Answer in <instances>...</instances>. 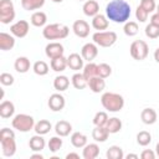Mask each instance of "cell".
Listing matches in <instances>:
<instances>
[{
    "label": "cell",
    "mask_w": 159,
    "mask_h": 159,
    "mask_svg": "<svg viewBox=\"0 0 159 159\" xmlns=\"http://www.w3.org/2000/svg\"><path fill=\"white\" fill-rule=\"evenodd\" d=\"M106 16L116 24H125L130 17V5L125 0H112L106 5Z\"/></svg>",
    "instance_id": "obj_1"
},
{
    "label": "cell",
    "mask_w": 159,
    "mask_h": 159,
    "mask_svg": "<svg viewBox=\"0 0 159 159\" xmlns=\"http://www.w3.org/2000/svg\"><path fill=\"white\" fill-rule=\"evenodd\" d=\"M101 103L108 112H119L124 107V98L122 94L116 92H104L101 96Z\"/></svg>",
    "instance_id": "obj_2"
},
{
    "label": "cell",
    "mask_w": 159,
    "mask_h": 159,
    "mask_svg": "<svg viewBox=\"0 0 159 159\" xmlns=\"http://www.w3.org/2000/svg\"><path fill=\"white\" fill-rule=\"evenodd\" d=\"M70 34L68 26L65 24H50L46 25L42 30V35L46 40H62L66 39Z\"/></svg>",
    "instance_id": "obj_3"
},
{
    "label": "cell",
    "mask_w": 159,
    "mask_h": 159,
    "mask_svg": "<svg viewBox=\"0 0 159 159\" xmlns=\"http://www.w3.org/2000/svg\"><path fill=\"white\" fill-rule=\"evenodd\" d=\"M11 125H12L14 129H16V130H19L21 133H27L31 129H34L35 119H34L32 116H29V114H25V113H20V114H16L12 118Z\"/></svg>",
    "instance_id": "obj_4"
},
{
    "label": "cell",
    "mask_w": 159,
    "mask_h": 159,
    "mask_svg": "<svg viewBox=\"0 0 159 159\" xmlns=\"http://www.w3.org/2000/svg\"><path fill=\"white\" fill-rule=\"evenodd\" d=\"M92 40L97 46L111 47L117 41V34L114 31H97L92 35Z\"/></svg>",
    "instance_id": "obj_5"
},
{
    "label": "cell",
    "mask_w": 159,
    "mask_h": 159,
    "mask_svg": "<svg viewBox=\"0 0 159 159\" xmlns=\"http://www.w3.org/2000/svg\"><path fill=\"white\" fill-rule=\"evenodd\" d=\"M130 56L137 61H143L149 53V46L144 40H135L130 43L129 47Z\"/></svg>",
    "instance_id": "obj_6"
},
{
    "label": "cell",
    "mask_w": 159,
    "mask_h": 159,
    "mask_svg": "<svg viewBox=\"0 0 159 159\" xmlns=\"http://www.w3.org/2000/svg\"><path fill=\"white\" fill-rule=\"evenodd\" d=\"M15 19V7L11 0H0V22L10 24Z\"/></svg>",
    "instance_id": "obj_7"
},
{
    "label": "cell",
    "mask_w": 159,
    "mask_h": 159,
    "mask_svg": "<svg viewBox=\"0 0 159 159\" xmlns=\"http://www.w3.org/2000/svg\"><path fill=\"white\" fill-rule=\"evenodd\" d=\"M29 30H30V25L26 20H19L10 26L11 35H14L15 37H19V39L25 37L29 34Z\"/></svg>",
    "instance_id": "obj_8"
},
{
    "label": "cell",
    "mask_w": 159,
    "mask_h": 159,
    "mask_svg": "<svg viewBox=\"0 0 159 159\" xmlns=\"http://www.w3.org/2000/svg\"><path fill=\"white\" fill-rule=\"evenodd\" d=\"M47 104H48V108L52 112H60L65 108L66 101H65V97L61 93H53V94L50 96Z\"/></svg>",
    "instance_id": "obj_9"
},
{
    "label": "cell",
    "mask_w": 159,
    "mask_h": 159,
    "mask_svg": "<svg viewBox=\"0 0 159 159\" xmlns=\"http://www.w3.org/2000/svg\"><path fill=\"white\" fill-rule=\"evenodd\" d=\"M63 52H65V48L60 42H50L45 47V53L50 60L63 56Z\"/></svg>",
    "instance_id": "obj_10"
},
{
    "label": "cell",
    "mask_w": 159,
    "mask_h": 159,
    "mask_svg": "<svg viewBox=\"0 0 159 159\" xmlns=\"http://www.w3.org/2000/svg\"><path fill=\"white\" fill-rule=\"evenodd\" d=\"M81 55H82L83 60H86L88 62H92L97 57V55H98L97 45L94 42H88V43L83 45L82 48H81Z\"/></svg>",
    "instance_id": "obj_11"
},
{
    "label": "cell",
    "mask_w": 159,
    "mask_h": 159,
    "mask_svg": "<svg viewBox=\"0 0 159 159\" xmlns=\"http://www.w3.org/2000/svg\"><path fill=\"white\" fill-rule=\"evenodd\" d=\"M0 144H1V153L4 157H12L16 153V142L15 138H4L0 139Z\"/></svg>",
    "instance_id": "obj_12"
},
{
    "label": "cell",
    "mask_w": 159,
    "mask_h": 159,
    "mask_svg": "<svg viewBox=\"0 0 159 159\" xmlns=\"http://www.w3.org/2000/svg\"><path fill=\"white\" fill-rule=\"evenodd\" d=\"M72 30L77 37L84 39L89 35V25L84 20H76L72 25Z\"/></svg>",
    "instance_id": "obj_13"
},
{
    "label": "cell",
    "mask_w": 159,
    "mask_h": 159,
    "mask_svg": "<svg viewBox=\"0 0 159 159\" xmlns=\"http://www.w3.org/2000/svg\"><path fill=\"white\" fill-rule=\"evenodd\" d=\"M83 57L82 55L80 53H71L68 57H67V66L73 70V71H80V70H83Z\"/></svg>",
    "instance_id": "obj_14"
},
{
    "label": "cell",
    "mask_w": 159,
    "mask_h": 159,
    "mask_svg": "<svg viewBox=\"0 0 159 159\" xmlns=\"http://www.w3.org/2000/svg\"><path fill=\"white\" fill-rule=\"evenodd\" d=\"M15 46V36L7 32H0V50L9 51Z\"/></svg>",
    "instance_id": "obj_15"
},
{
    "label": "cell",
    "mask_w": 159,
    "mask_h": 159,
    "mask_svg": "<svg viewBox=\"0 0 159 159\" xmlns=\"http://www.w3.org/2000/svg\"><path fill=\"white\" fill-rule=\"evenodd\" d=\"M109 22H108V17L102 15V14H97L96 16L92 17V27L97 31H104L107 30Z\"/></svg>",
    "instance_id": "obj_16"
},
{
    "label": "cell",
    "mask_w": 159,
    "mask_h": 159,
    "mask_svg": "<svg viewBox=\"0 0 159 159\" xmlns=\"http://www.w3.org/2000/svg\"><path fill=\"white\" fill-rule=\"evenodd\" d=\"M82 10H83V14L86 16H89V17H93L96 16L97 14H99V5L96 0H87L83 6H82Z\"/></svg>",
    "instance_id": "obj_17"
},
{
    "label": "cell",
    "mask_w": 159,
    "mask_h": 159,
    "mask_svg": "<svg viewBox=\"0 0 159 159\" xmlns=\"http://www.w3.org/2000/svg\"><path fill=\"white\" fill-rule=\"evenodd\" d=\"M99 155V147L96 143H89L83 147L82 157L84 159H96Z\"/></svg>",
    "instance_id": "obj_18"
},
{
    "label": "cell",
    "mask_w": 159,
    "mask_h": 159,
    "mask_svg": "<svg viewBox=\"0 0 159 159\" xmlns=\"http://www.w3.org/2000/svg\"><path fill=\"white\" fill-rule=\"evenodd\" d=\"M15 113V106L11 101H2L0 103V117L6 119L12 117Z\"/></svg>",
    "instance_id": "obj_19"
},
{
    "label": "cell",
    "mask_w": 159,
    "mask_h": 159,
    "mask_svg": "<svg viewBox=\"0 0 159 159\" xmlns=\"http://www.w3.org/2000/svg\"><path fill=\"white\" fill-rule=\"evenodd\" d=\"M45 145H46V142L42 138V135H40V134L31 137L29 140V147L32 152H41L45 149Z\"/></svg>",
    "instance_id": "obj_20"
},
{
    "label": "cell",
    "mask_w": 159,
    "mask_h": 159,
    "mask_svg": "<svg viewBox=\"0 0 159 159\" xmlns=\"http://www.w3.org/2000/svg\"><path fill=\"white\" fill-rule=\"evenodd\" d=\"M14 67H15L16 72H19V73H26L30 70V67H31V62H30V60L27 57L20 56V57H17L15 60Z\"/></svg>",
    "instance_id": "obj_21"
},
{
    "label": "cell",
    "mask_w": 159,
    "mask_h": 159,
    "mask_svg": "<svg viewBox=\"0 0 159 159\" xmlns=\"http://www.w3.org/2000/svg\"><path fill=\"white\" fill-rule=\"evenodd\" d=\"M157 118H158L157 112H155L153 108H144V109L142 111V113H140V119H142V122H143L144 124H148V125L154 124V123L157 122Z\"/></svg>",
    "instance_id": "obj_22"
},
{
    "label": "cell",
    "mask_w": 159,
    "mask_h": 159,
    "mask_svg": "<svg viewBox=\"0 0 159 159\" xmlns=\"http://www.w3.org/2000/svg\"><path fill=\"white\" fill-rule=\"evenodd\" d=\"M55 132L60 137H67L72 132V125L67 120H60L55 124Z\"/></svg>",
    "instance_id": "obj_23"
},
{
    "label": "cell",
    "mask_w": 159,
    "mask_h": 159,
    "mask_svg": "<svg viewBox=\"0 0 159 159\" xmlns=\"http://www.w3.org/2000/svg\"><path fill=\"white\" fill-rule=\"evenodd\" d=\"M88 87H89V89H91L92 92L99 93V92H102V91L104 89V87H106V81H104V78H102V77H99V76H96V77H93V78H91V80L88 81Z\"/></svg>",
    "instance_id": "obj_24"
},
{
    "label": "cell",
    "mask_w": 159,
    "mask_h": 159,
    "mask_svg": "<svg viewBox=\"0 0 159 159\" xmlns=\"http://www.w3.org/2000/svg\"><path fill=\"white\" fill-rule=\"evenodd\" d=\"M108 135H109V132L106 127H94V129L92 130V138L96 140V142H99V143H103L108 139Z\"/></svg>",
    "instance_id": "obj_25"
},
{
    "label": "cell",
    "mask_w": 159,
    "mask_h": 159,
    "mask_svg": "<svg viewBox=\"0 0 159 159\" xmlns=\"http://www.w3.org/2000/svg\"><path fill=\"white\" fill-rule=\"evenodd\" d=\"M31 24L36 27H42V26H46V22H47V15L43 12V11H35L32 15H31V19H30Z\"/></svg>",
    "instance_id": "obj_26"
},
{
    "label": "cell",
    "mask_w": 159,
    "mask_h": 159,
    "mask_svg": "<svg viewBox=\"0 0 159 159\" xmlns=\"http://www.w3.org/2000/svg\"><path fill=\"white\" fill-rule=\"evenodd\" d=\"M70 86V80L67 76H63V75H60V76H56L55 80H53V87L56 91L58 92H63L68 88Z\"/></svg>",
    "instance_id": "obj_27"
},
{
    "label": "cell",
    "mask_w": 159,
    "mask_h": 159,
    "mask_svg": "<svg viewBox=\"0 0 159 159\" xmlns=\"http://www.w3.org/2000/svg\"><path fill=\"white\" fill-rule=\"evenodd\" d=\"M46 0H21V6L26 11L39 10L45 5Z\"/></svg>",
    "instance_id": "obj_28"
},
{
    "label": "cell",
    "mask_w": 159,
    "mask_h": 159,
    "mask_svg": "<svg viewBox=\"0 0 159 159\" xmlns=\"http://www.w3.org/2000/svg\"><path fill=\"white\" fill-rule=\"evenodd\" d=\"M51 129H52V124H51L48 120H46V119L39 120L37 123H35V127H34L35 133H36V134H40V135L47 134Z\"/></svg>",
    "instance_id": "obj_29"
},
{
    "label": "cell",
    "mask_w": 159,
    "mask_h": 159,
    "mask_svg": "<svg viewBox=\"0 0 159 159\" xmlns=\"http://www.w3.org/2000/svg\"><path fill=\"white\" fill-rule=\"evenodd\" d=\"M71 143L75 148H83L87 144V135L81 132H75L71 134Z\"/></svg>",
    "instance_id": "obj_30"
},
{
    "label": "cell",
    "mask_w": 159,
    "mask_h": 159,
    "mask_svg": "<svg viewBox=\"0 0 159 159\" xmlns=\"http://www.w3.org/2000/svg\"><path fill=\"white\" fill-rule=\"evenodd\" d=\"M51 68L55 71V72H62L66 70L67 66V58L65 56H60V57H56V58H52L51 60Z\"/></svg>",
    "instance_id": "obj_31"
},
{
    "label": "cell",
    "mask_w": 159,
    "mask_h": 159,
    "mask_svg": "<svg viewBox=\"0 0 159 159\" xmlns=\"http://www.w3.org/2000/svg\"><path fill=\"white\" fill-rule=\"evenodd\" d=\"M71 82H72V86L76 88V89H83L88 86V81L84 78L83 73H80V72H76L72 78H71Z\"/></svg>",
    "instance_id": "obj_32"
},
{
    "label": "cell",
    "mask_w": 159,
    "mask_h": 159,
    "mask_svg": "<svg viewBox=\"0 0 159 159\" xmlns=\"http://www.w3.org/2000/svg\"><path fill=\"white\" fill-rule=\"evenodd\" d=\"M83 76L87 81H89L91 78L98 76V65L93 63V62H88L87 65L83 66Z\"/></svg>",
    "instance_id": "obj_33"
},
{
    "label": "cell",
    "mask_w": 159,
    "mask_h": 159,
    "mask_svg": "<svg viewBox=\"0 0 159 159\" xmlns=\"http://www.w3.org/2000/svg\"><path fill=\"white\" fill-rule=\"evenodd\" d=\"M122 125H123V124H122V120H120L119 118L112 117V118L108 119V122H107V124H106V128L108 129L109 134H114V133L120 132Z\"/></svg>",
    "instance_id": "obj_34"
},
{
    "label": "cell",
    "mask_w": 159,
    "mask_h": 159,
    "mask_svg": "<svg viewBox=\"0 0 159 159\" xmlns=\"http://www.w3.org/2000/svg\"><path fill=\"white\" fill-rule=\"evenodd\" d=\"M107 159H123L124 158V153L123 149L118 145H112L108 148L107 153H106Z\"/></svg>",
    "instance_id": "obj_35"
},
{
    "label": "cell",
    "mask_w": 159,
    "mask_h": 159,
    "mask_svg": "<svg viewBox=\"0 0 159 159\" xmlns=\"http://www.w3.org/2000/svg\"><path fill=\"white\" fill-rule=\"evenodd\" d=\"M123 31L127 36L132 37V36H135L139 31V27H138V24L135 21H127L124 24V27H123Z\"/></svg>",
    "instance_id": "obj_36"
},
{
    "label": "cell",
    "mask_w": 159,
    "mask_h": 159,
    "mask_svg": "<svg viewBox=\"0 0 159 159\" xmlns=\"http://www.w3.org/2000/svg\"><path fill=\"white\" fill-rule=\"evenodd\" d=\"M32 70L37 76H45L48 73V65L45 61H36L32 66Z\"/></svg>",
    "instance_id": "obj_37"
},
{
    "label": "cell",
    "mask_w": 159,
    "mask_h": 159,
    "mask_svg": "<svg viewBox=\"0 0 159 159\" xmlns=\"http://www.w3.org/2000/svg\"><path fill=\"white\" fill-rule=\"evenodd\" d=\"M47 145H48V149H50L51 153H57L62 148L63 142H62V139H61L60 135L58 137H52V138H50Z\"/></svg>",
    "instance_id": "obj_38"
},
{
    "label": "cell",
    "mask_w": 159,
    "mask_h": 159,
    "mask_svg": "<svg viewBox=\"0 0 159 159\" xmlns=\"http://www.w3.org/2000/svg\"><path fill=\"white\" fill-rule=\"evenodd\" d=\"M152 142V134L147 130H140L137 134V143L142 147H147Z\"/></svg>",
    "instance_id": "obj_39"
},
{
    "label": "cell",
    "mask_w": 159,
    "mask_h": 159,
    "mask_svg": "<svg viewBox=\"0 0 159 159\" xmlns=\"http://www.w3.org/2000/svg\"><path fill=\"white\" fill-rule=\"evenodd\" d=\"M108 114L106 112H97L93 117V124L97 127H106L108 122Z\"/></svg>",
    "instance_id": "obj_40"
},
{
    "label": "cell",
    "mask_w": 159,
    "mask_h": 159,
    "mask_svg": "<svg viewBox=\"0 0 159 159\" xmlns=\"http://www.w3.org/2000/svg\"><path fill=\"white\" fill-rule=\"evenodd\" d=\"M145 35L147 37L154 40V39H158L159 37V26H155L153 24H148L145 26Z\"/></svg>",
    "instance_id": "obj_41"
},
{
    "label": "cell",
    "mask_w": 159,
    "mask_h": 159,
    "mask_svg": "<svg viewBox=\"0 0 159 159\" xmlns=\"http://www.w3.org/2000/svg\"><path fill=\"white\" fill-rule=\"evenodd\" d=\"M112 75V67L108 63H99L98 65V76L102 78H107Z\"/></svg>",
    "instance_id": "obj_42"
},
{
    "label": "cell",
    "mask_w": 159,
    "mask_h": 159,
    "mask_svg": "<svg viewBox=\"0 0 159 159\" xmlns=\"http://www.w3.org/2000/svg\"><path fill=\"white\" fill-rule=\"evenodd\" d=\"M147 12H153L155 9H157V4H155V0H140V4H139Z\"/></svg>",
    "instance_id": "obj_43"
},
{
    "label": "cell",
    "mask_w": 159,
    "mask_h": 159,
    "mask_svg": "<svg viewBox=\"0 0 159 159\" xmlns=\"http://www.w3.org/2000/svg\"><path fill=\"white\" fill-rule=\"evenodd\" d=\"M14 81H15V78H14V76H12L11 73L2 72V73L0 75V83H1L2 86H11V84L14 83Z\"/></svg>",
    "instance_id": "obj_44"
},
{
    "label": "cell",
    "mask_w": 159,
    "mask_h": 159,
    "mask_svg": "<svg viewBox=\"0 0 159 159\" xmlns=\"http://www.w3.org/2000/svg\"><path fill=\"white\" fill-rule=\"evenodd\" d=\"M148 15H149V12H147L140 5L137 7V10H135V17H137V20L139 22H145L148 20Z\"/></svg>",
    "instance_id": "obj_45"
},
{
    "label": "cell",
    "mask_w": 159,
    "mask_h": 159,
    "mask_svg": "<svg viewBox=\"0 0 159 159\" xmlns=\"http://www.w3.org/2000/svg\"><path fill=\"white\" fill-rule=\"evenodd\" d=\"M4 138H15L14 130L10 129V128L4 127V128L0 130V139H4Z\"/></svg>",
    "instance_id": "obj_46"
},
{
    "label": "cell",
    "mask_w": 159,
    "mask_h": 159,
    "mask_svg": "<svg viewBox=\"0 0 159 159\" xmlns=\"http://www.w3.org/2000/svg\"><path fill=\"white\" fill-rule=\"evenodd\" d=\"M140 158L142 159H154L155 158V153L150 149H144L140 154Z\"/></svg>",
    "instance_id": "obj_47"
},
{
    "label": "cell",
    "mask_w": 159,
    "mask_h": 159,
    "mask_svg": "<svg viewBox=\"0 0 159 159\" xmlns=\"http://www.w3.org/2000/svg\"><path fill=\"white\" fill-rule=\"evenodd\" d=\"M150 24L155 25V26H159V12H155L150 17Z\"/></svg>",
    "instance_id": "obj_48"
},
{
    "label": "cell",
    "mask_w": 159,
    "mask_h": 159,
    "mask_svg": "<svg viewBox=\"0 0 159 159\" xmlns=\"http://www.w3.org/2000/svg\"><path fill=\"white\" fill-rule=\"evenodd\" d=\"M72 158L80 159V154H77V153H68V154L66 155V159H72Z\"/></svg>",
    "instance_id": "obj_49"
},
{
    "label": "cell",
    "mask_w": 159,
    "mask_h": 159,
    "mask_svg": "<svg viewBox=\"0 0 159 159\" xmlns=\"http://www.w3.org/2000/svg\"><path fill=\"white\" fill-rule=\"evenodd\" d=\"M154 60H155V61L159 63V47H158V48L154 51Z\"/></svg>",
    "instance_id": "obj_50"
},
{
    "label": "cell",
    "mask_w": 159,
    "mask_h": 159,
    "mask_svg": "<svg viewBox=\"0 0 159 159\" xmlns=\"http://www.w3.org/2000/svg\"><path fill=\"white\" fill-rule=\"evenodd\" d=\"M31 158H39V159H42V158H43V155L39 153V154H32V155H31Z\"/></svg>",
    "instance_id": "obj_51"
},
{
    "label": "cell",
    "mask_w": 159,
    "mask_h": 159,
    "mask_svg": "<svg viewBox=\"0 0 159 159\" xmlns=\"http://www.w3.org/2000/svg\"><path fill=\"white\" fill-rule=\"evenodd\" d=\"M125 158H127V159H129V158H134V159H137V158H138V155H137V154H128Z\"/></svg>",
    "instance_id": "obj_52"
},
{
    "label": "cell",
    "mask_w": 159,
    "mask_h": 159,
    "mask_svg": "<svg viewBox=\"0 0 159 159\" xmlns=\"http://www.w3.org/2000/svg\"><path fill=\"white\" fill-rule=\"evenodd\" d=\"M155 152H157V155L159 157V142H158L157 145H155Z\"/></svg>",
    "instance_id": "obj_53"
},
{
    "label": "cell",
    "mask_w": 159,
    "mask_h": 159,
    "mask_svg": "<svg viewBox=\"0 0 159 159\" xmlns=\"http://www.w3.org/2000/svg\"><path fill=\"white\" fill-rule=\"evenodd\" d=\"M52 1H53V2H62L63 0H52Z\"/></svg>",
    "instance_id": "obj_54"
},
{
    "label": "cell",
    "mask_w": 159,
    "mask_h": 159,
    "mask_svg": "<svg viewBox=\"0 0 159 159\" xmlns=\"http://www.w3.org/2000/svg\"><path fill=\"white\" fill-rule=\"evenodd\" d=\"M157 12H159V4L157 5Z\"/></svg>",
    "instance_id": "obj_55"
}]
</instances>
